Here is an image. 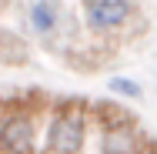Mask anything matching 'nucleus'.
<instances>
[{
  "label": "nucleus",
  "instance_id": "nucleus-1",
  "mask_svg": "<svg viewBox=\"0 0 157 154\" xmlns=\"http://www.w3.org/2000/svg\"><path fill=\"white\" fill-rule=\"evenodd\" d=\"M84 111L80 107H63L54 117L47 131V148L44 154H80L84 151Z\"/></svg>",
  "mask_w": 157,
  "mask_h": 154
},
{
  "label": "nucleus",
  "instance_id": "nucleus-2",
  "mask_svg": "<svg viewBox=\"0 0 157 154\" xmlns=\"http://www.w3.org/2000/svg\"><path fill=\"white\" fill-rule=\"evenodd\" d=\"M80 14L90 30H117L130 24L134 3L130 0H80Z\"/></svg>",
  "mask_w": 157,
  "mask_h": 154
},
{
  "label": "nucleus",
  "instance_id": "nucleus-3",
  "mask_svg": "<svg viewBox=\"0 0 157 154\" xmlns=\"http://www.w3.org/2000/svg\"><path fill=\"white\" fill-rule=\"evenodd\" d=\"M33 141H37V131L27 114L13 111L0 121V151L3 154H33Z\"/></svg>",
  "mask_w": 157,
  "mask_h": 154
},
{
  "label": "nucleus",
  "instance_id": "nucleus-4",
  "mask_svg": "<svg viewBox=\"0 0 157 154\" xmlns=\"http://www.w3.org/2000/svg\"><path fill=\"white\" fill-rule=\"evenodd\" d=\"M151 141H144L137 134L134 124H117V127H104V141L100 154H147Z\"/></svg>",
  "mask_w": 157,
  "mask_h": 154
},
{
  "label": "nucleus",
  "instance_id": "nucleus-5",
  "mask_svg": "<svg viewBox=\"0 0 157 154\" xmlns=\"http://www.w3.org/2000/svg\"><path fill=\"white\" fill-rule=\"evenodd\" d=\"M30 24H33V30H37V34L47 37V34L60 24V10H57V3H54V0H33V7H30Z\"/></svg>",
  "mask_w": 157,
  "mask_h": 154
},
{
  "label": "nucleus",
  "instance_id": "nucleus-6",
  "mask_svg": "<svg viewBox=\"0 0 157 154\" xmlns=\"http://www.w3.org/2000/svg\"><path fill=\"white\" fill-rule=\"evenodd\" d=\"M94 114L100 117V124L104 127H117V124H134V117L127 114L121 104H110V101H100V104H94Z\"/></svg>",
  "mask_w": 157,
  "mask_h": 154
},
{
  "label": "nucleus",
  "instance_id": "nucleus-7",
  "mask_svg": "<svg viewBox=\"0 0 157 154\" xmlns=\"http://www.w3.org/2000/svg\"><path fill=\"white\" fill-rule=\"evenodd\" d=\"M110 91L114 94H127V97H140V84L124 81V77H114V81H110Z\"/></svg>",
  "mask_w": 157,
  "mask_h": 154
},
{
  "label": "nucleus",
  "instance_id": "nucleus-8",
  "mask_svg": "<svg viewBox=\"0 0 157 154\" xmlns=\"http://www.w3.org/2000/svg\"><path fill=\"white\" fill-rule=\"evenodd\" d=\"M3 3H7V0H0V7H3Z\"/></svg>",
  "mask_w": 157,
  "mask_h": 154
}]
</instances>
